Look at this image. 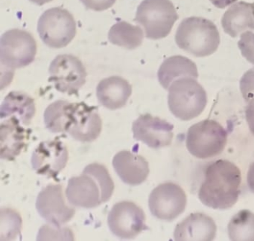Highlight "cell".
<instances>
[{"instance_id":"obj_5","label":"cell","mask_w":254,"mask_h":241,"mask_svg":"<svg viewBox=\"0 0 254 241\" xmlns=\"http://www.w3.org/2000/svg\"><path fill=\"white\" fill-rule=\"evenodd\" d=\"M178 19L170 0H143L138 6L134 21L143 27L147 38L160 40L170 34Z\"/></svg>"},{"instance_id":"obj_12","label":"cell","mask_w":254,"mask_h":241,"mask_svg":"<svg viewBox=\"0 0 254 241\" xmlns=\"http://www.w3.org/2000/svg\"><path fill=\"white\" fill-rule=\"evenodd\" d=\"M36 209L49 224L59 228L70 221L75 214L74 207L65 200L62 184L44 187L37 197Z\"/></svg>"},{"instance_id":"obj_6","label":"cell","mask_w":254,"mask_h":241,"mask_svg":"<svg viewBox=\"0 0 254 241\" xmlns=\"http://www.w3.org/2000/svg\"><path fill=\"white\" fill-rule=\"evenodd\" d=\"M227 130L215 120H201L187 131V150L197 159L215 157L222 153L227 142Z\"/></svg>"},{"instance_id":"obj_7","label":"cell","mask_w":254,"mask_h":241,"mask_svg":"<svg viewBox=\"0 0 254 241\" xmlns=\"http://www.w3.org/2000/svg\"><path fill=\"white\" fill-rule=\"evenodd\" d=\"M37 43L25 30L14 28L5 31L0 40V62L2 69L13 76L16 68L27 66L35 60Z\"/></svg>"},{"instance_id":"obj_31","label":"cell","mask_w":254,"mask_h":241,"mask_svg":"<svg viewBox=\"0 0 254 241\" xmlns=\"http://www.w3.org/2000/svg\"><path fill=\"white\" fill-rule=\"evenodd\" d=\"M245 118L251 133L254 135V95L248 102L245 108Z\"/></svg>"},{"instance_id":"obj_28","label":"cell","mask_w":254,"mask_h":241,"mask_svg":"<svg viewBox=\"0 0 254 241\" xmlns=\"http://www.w3.org/2000/svg\"><path fill=\"white\" fill-rule=\"evenodd\" d=\"M238 46L242 56L254 65V33L250 31L242 33Z\"/></svg>"},{"instance_id":"obj_27","label":"cell","mask_w":254,"mask_h":241,"mask_svg":"<svg viewBox=\"0 0 254 241\" xmlns=\"http://www.w3.org/2000/svg\"><path fill=\"white\" fill-rule=\"evenodd\" d=\"M38 241H53V240H74V236L69 229L56 226H44L40 229L38 233Z\"/></svg>"},{"instance_id":"obj_23","label":"cell","mask_w":254,"mask_h":241,"mask_svg":"<svg viewBox=\"0 0 254 241\" xmlns=\"http://www.w3.org/2000/svg\"><path fill=\"white\" fill-rule=\"evenodd\" d=\"M144 34L142 28L126 21L114 24L108 33V39L112 44L129 50H133L142 45Z\"/></svg>"},{"instance_id":"obj_33","label":"cell","mask_w":254,"mask_h":241,"mask_svg":"<svg viewBox=\"0 0 254 241\" xmlns=\"http://www.w3.org/2000/svg\"><path fill=\"white\" fill-rule=\"evenodd\" d=\"M209 1L218 8L223 9L236 2L237 0H209Z\"/></svg>"},{"instance_id":"obj_17","label":"cell","mask_w":254,"mask_h":241,"mask_svg":"<svg viewBox=\"0 0 254 241\" xmlns=\"http://www.w3.org/2000/svg\"><path fill=\"white\" fill-rule=\"evenodd\" d=\"M216 232L212 218L203 213H192L177 225L174 238L177 241H211Z\"/></svg>"},{"instance_id":"obj_20","label":"cell","mask_w":254,"mask_h":241,"mask_svg":"<svg viewBox=\"0 0 254 241\" xmlns=\"http://www.w3.org/2000/svg\"><path fill=\"white\" fill-rule=\"evenodd\" d=\"M226 34L237 37L248 30H254V4L241 1L230 6L221 18Z\"/></svg>"},{"instance_id":"obj_29","label":"cell","mask_w":254,"mask_h":241,"mask_svg":"<svg viewBox=\"0 0 254 241\" xmlns=\"http://www.w3.org/2000/svg\"><path fill=\"white\" fill-rule=\"evenodd\" d=\"M240 91L246 102L254 95V67L247 71L240 80Z\"/></svg>"},{"instance_id":"obj_13","label":"cell","mask_w":254,"mask_h":241,"mask_svg":"<svg viewBox=\"0 0 254 241\" xmlns=\"http://www.w3.org/2000/svg\"><path fill=\"white\" fill-rule=\"evenodd\" d=\"M102 120L96 107L72 103L66 132L81 142H92L100 135Z\"/></svg>"},{"instance_id":"obj_2","label":"cell","mask_w":254,"mask_h":241,"mask_svg":"<svg viewBox=\"0 0 254 241\" xmlns=\"http://www.w3.org/2000/svg\"><path fill=\"white\" fill-rule=\"evenodd\" d=\"M114 190V181L106 167L92 163L81 175L69 179L66 196L73 206L90 209L108 202Z\"/></svg>"},{"instance_id":"obj_14","label":"cell","mask_w":254,"mask_h":241,"mask_svg":"<svg viewBox=\"0 0 254 241\" xmlns=\"http://www.w3.org/2000/svg\"><path fill=\"white\" fill-rule=\"evenodd\" d=\"M173 129L172 123L148 113L141 115L132 126L133 138L153 149L171 145Z\"/></svg>"},{"instance_id":"obj_11","label":"cell","mask_w":254,"mask_h":241,"mask_svg":"<svg viewBox=\"0 0 254 241\" xmlns=\"http://www.w3.org/2000/svg\"><path fill=\"white\" fill-rule=\"evenodd\" d=\"M143 210L134 202L123 201L111 208L108 217L110 230L117 238L133 239L143 231L148 230Z\"/></svg>"},{"instance_id":"obj_1","label":"cell","mask_w":254,"mask_h":241,"mask_svg":"<svg viewBox=\"0 0 254 241\" xmlns=\"http://www.w3.org/2000/svg\"><path fill=\"white\" fill-rule=\"evenodd\" d=\"M241 183V171L235 164L224 159L215 161L205 171L199 199L212 209H229L239 199Z\"/></svg>"},{"instance_id":"obj_21","label":"cell","mask_w":254,"mask_h":241,"mask_svg":"<svg viewBox=\"0 0 254 241\" xmlns=\"http://www.w3.org/2000/svg\"><path fill=\"white\" fill-rule=\"evenodd\" d=\"M36 107L33 98L22 92H9L4 98L1 109V119L15 118L23 125L30 124L35 115Z\"/></svg>"},{"instance_id":"obj_22","label":"cell","mask_w":254,"mask_h":241,"mask_svg":"<svg viewBox=\"0 0 254 241\" xmlns=\"http://www.w3.org/2000/svg\"><path fill=\"white\" fill-rule=\"evenodd\" d=\"M157 76L160 85L168 90L175 80L181 77L198 78V71L197 65L192 60L181 55H175L163 61Z\"/></svg>"},{"instance_id":"obj_3","label":"cell","mask_w":254,"mask_h":241,"mask_svg":"<svg viewBox=\"0 0 254 241\" xmlns=\"http://www.w3.org/2000/svg\"><path fill=\"white\" fill-rule=\"evenodd\" d=\"M220 41L219 32L215 23L198 16L184 19L175 34L178 47L197 58H204L215 53Z\"/></svg>"},{"instance_id":"obj_18","label":"cell","mask_w":254,"mask_h":241,"mask_svg":"<svg viewBox=\"0 0 254 241\" xmlns=\"http://www.w3.org/2000/svg\"><path fill=\"white\" fill-rule=\"evenodd\" d=\"M20 120L8 118L0 127V156L5 160L13 161L25 148L29 138V130L26 129Z\"/></svg>"},{"instance_id":"obj_24","label":"cell","mask_w":254,"mask_h":241,"mask_svg":"<svg viewBox=\"0 0 254 241\" xmlns=\"http://www.w3.org/2000/svg\"><path fill=\"white\" fill-rule=\"evenodd\" d=\"M72 105V103L69 101L59 100L47 107L44 113V122L49 130L54 133L66 132Z\"/></svg>"},{"instance_id":"obj_25","label":"cell","mask_w":254,"mask_h":241,"mask_svg":"<svg viewBox=\"0 0 254 241\" xmlns=\"http://www.w3.org/2000/svg\"><path fill=\"white\" fill-rule=\"evenodd\" d=\"M229 238L233 241H254V214L242 210L233 216L227 227Z\"/></svg>"},{"instance_id":"obj_30","label":"cell","mask_w":254,"mask_h":241,"mask_svg":"<svg viewBox=\"0 0 254 241\" xmlns=\"http://www.w3.org/2000/svg\"><path fill=\"white\" fill-rule=\"evenodd\" d=\"M87 8L95 11L108 10L115 4L117 0H80Z\"/></svg>"},{"instance_id":"obj_34","label":"cell","mask_w":254,"mask_h":241,"mask_svg":"<svg viewBox=\"0 0 254 241\" xmlns=\"http://www.w3.org/2000/svg\"><path fill=\"white\" fill-rule=\"evenodd\" d=\"M29 1H32L34 4H38V5L41 6L45 4L46 3L50 2V1H53V0H29Z\"/></svg>"},{"instance_id":"obj_9","label":"cell","mask_w":254,"mask_h":241,"mask_svg":"<svg viewBox=\"0 0 254 241\" xmlns=\"http://www.w3.org/2000/svg\"><path fill=\"white\" fill-rule=\"evenodd\" d=\"M49 81L59 92L77 95L85 84L87 71L82 62L72 55H58L50 65Z\"/></svg>"},{"instance_id":"obj_19","label":"cell","mask_w":254,"mask_h":241,"mask_svg":"<svg viewBox=\"0 0 254 241\" xmlns=\"http://www.w3.org/2000/svg\"><path fill=\"white\" fill-rule=\"evenodd\" d=\"M131 94V85L120 76L103 79L96 88V96L99 104L111 110L124 107Z\"/></svg>"},{"instance_id":"obj_32","label":"cell","mask_w":254,"mask_h":241,"mask_svg":"<svg viewBox=\"0 0 254 241\" xmlns=\"http://www.w3.org/2000/svg\"><path fill=\"white\" fill-rule=\"evenodd\" d=\"M247 182H248L250 190L254 193V162L250 165L249 169H248Z\"/></svg>"},{"instance_id":"obj_16","label":"cell","mask_w":254,"mask_h":241,"mask_svg":"<svg viewBox=\"0 0 254 241\" xmlns=\"http://www.w3.org/2000/svg\"><path fill=\"white\" fill-rule=\"evenodd\" d=\"M112 164L122 181L129 185H139L149 175V164L146 159L129 150L117 153L113 159Z\"/></svg>"},{"instance_id":"obj_4","label":"cell","mask_w":254,"mask_h":241,"mask_svg":"<svg viewBox=\"0 0 254 241\" xmlns=\"http://www.w3.org/2000/svg\"><path fill=\"white\" fill-rule=\"evenodd\" d=\"M168 90L169 110L180 120H190L197 118L207 104L206 91L193 77H184L175 80Z\"/></svg>"},{"instance_id":"obj_8","label":"cell","mask_w":254,"mask_h":241,"mask_svg":"<svg viewBox=\"0 0 254 241\" xmlns=\"http://www.w3.org/2000/svg\"><path fill=\"white\" fill-rule=\"evenodd\" d=\"M40 37L49 47H66L76 34V22L72 13L60 7L46 10L38 20Z\"/></svg>"},{"instance_id":"obj_10","label":"cell","mask_w":254,"mask_h":241,"mask_svg":"<svg viewBox=\"0 0 254 241\" xmlns=\"http://www.w3.org/2000/svg\"><path fill=\"white\" fill-rule=\"evenodd\" d=\"M187 197L184 189L175 183H162L150 193L148 207L156 218L172 222L185 211Z\"/></svg>"},{"instance_id":"obj_15","label":"cell","mask_w":254,"mask_h":241,"mask_svg":"<svg viewBox=\"0 0 254 241\" xmlns=\"http://www.w3.org/2000/svg\"><path fill=\"white\" fill-rule=\"evenodd\" d=\"M69 159L67 148L56 138L41 142L32 153V168L40 175L56 179L66 167Z\"/></svg>"},{"instance_id":"obj_26","label":"cell","mask_w":254,"mask_h":241,"mask_svg":"<svg viewBox=\"0 0 254 241\" xmlns=\"http://www.w3.org/2000/svg\"><path fill=\"white\" fill-rule=\"evenodd\" d=\"M22 219L17 211L11 208L1 209V240H14L20 233Z\"/></svg>"}]
</instances>
